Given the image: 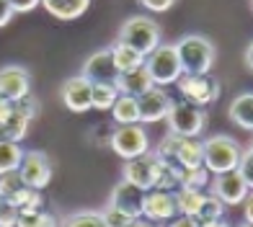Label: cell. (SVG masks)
<instances>
[{
    "mask_svg": "<svg viewBox=\"0 0 253 227\" xmlns=\"http://www.w3.org/2000/svg\"><path fill=\"white\" fill-rule=\"evenodd\" d=\"M80 75H83L85 80H90V83H114L117 80L119 73H117V67H114V62H111L109 47L90 54L85 60V65H83V73Z\"/></svg>",
    "mask_w": 253,
    "mask_h": 227,
    "instance_id": "2e32d148",
    "label": "cell"
},
{
    "mask_svg": "<svg viewBox=\"0 0 253 227\" xmlns=\"http://www.w3.org/2000/svg\"><path fill=\"white\" fill-rule=\"evenodd\" d=\"M101 222H103V227H129L132 222H134V217H129V214H124V212H119V209H114V207H103L101 212Z\"/></svg>",
    "mask_w": 253,
    "mask_h": 227,
    "instance_id": "836d02e7",
    "label": "cell"
},
{
    "mask_svg": "<svg viewBox=\"0 0 253 227\" xmlns=\"http://www.w3.org/2000/svg\"><path fill=\"white\" fill-rule=\"evenodd\" d=\"M29 119L24 116V114H18L16 109L10 111V116L0 124V140H10V142H24L26 134H29Z\"/></svg>",
    "mask_w": 253,
    "mask_h": 227,
    "instance_id": "cb8c5ba5",
    "label": "cell"
},
{
    "mask_svg": "<svg viewBox=\"0 0 253 227\" xmlns=\"http://www.w3.org/2000/svg\"><path fill=\"white\" fill-rule=\"evenodd\" d=\"M10 8H13V13H29V10H34L42 0H8Z\"/></svg>",
    "mask_w": 253,
    "mask_h": 227,
    "instance_id": "ab89813d",
    "label": "cell"
},
{
    "mask_svg": "<svg viewBox=\"0 0 253 227\" xmlns=\"http://www.w3.org/2000/svg\"><path fill=\"white\" fill-rule=\"evenodd\" d=\"M122 181L137 186L140 191H150V189L155 186V157H153V152H145V155H140V157L124 160Z\"/></svg>",
    "mask_w": 253,
    "mask_h": 227,
    "instance_id": "4fadbf2b",
    "label": "cell"
},
{
    "mask_svg": "<svg viewBox=\"0 0 253 227\" xmlns=\"http://www.w3.org/2000/svg\"><path fill=\"white\" fill-rule=\"evenodd\" d=\"M13 109H16L18 114H24L29 121H34V119L42 114V101L34 96V93H26V96H21L18 101H13Z\"/></svg>",
    "mask_w": 253,
    "mask_h": 227,
    "instance_id": "d6a6232c",
    "label": "cell"
},
{
    "mask_svg": "<svg viewBox=\"0 0 253 227\" xmlns=\"http://www.w3.org/2000/svg\"><path fill=\"white\" fill-rule=\"evenodd\" d=\"M21 186H24V181H21L18 170H13V173H3L0 176V199H10Z\"/></svg>",
    "mask_w": 253,
    "mask_h": 227,
    "instance_id": "e575fe53",
    "label": "cell"
},
{
    "mask_svg": "<svg viewBox=\"0 0 253 227\" xmlns=\"http://www.w3.org/2000/svg\"><path fill=\"white\" fill-rule=\"evenodd\" d=\"M18 207H13L8 199H0V227H16Z\"/></svg>",
    "mask_w": 253,
    "mask_h": 227,
    "instance_id": "8d00e7d4",
    "label": "cell"
},
{
    "mask_svg": "<svg viewBox=\"0 0 253 227\" xmlns=\"http://www.w3.org/2000/svg\"><path fill=\"white\" fill-rule=\"evenodd\" d=\"M31 93V73L21 65L0 67V96L8 101H18L21 96Z\"/></svg>",
    "mask_w": 253,
    "mask_h": 227,
    "instance_id": "5bb4252c",
    "label": "cell"
},
{
    "mask_svg": "<svg viewBox=\"0 0 253 227\" xmlns=\"http://www.w3.org/2000/svg\"><path fill=\"white\" fill-rule=\"evenodd\" d=\"M39 5L47 8V13H52L54 18L60 21H73V18H80L88 10L90 0H42Z\"/></svg>",
    "mask_w": 253,
    "mask_h": 227,
    "instance_id": "ffe728a7",
    "label": "cell"
},
{
    "mask_svg": "<svg viewBox=\"0 0 253 227\" xmlns=\"http://www.w3.org/2000/svg\"><path fill=\"white\" fill-rule=\"evenodd\" d=\"M210 194L217 196L225 207H235V204H243L246 196H251V186L240 178L235 170L230 173H220V176H212L210 181Z\"/></svg>",
    "mask_w": 253,
    "mask_h": 227,
    "instance_id": "9c48e42d",
    "label": "cell"
},
{
    "mask_svg": "<svg viewBox=\"0 0 253 227\" xmlns=\"http://www.w3.org/2000/svg\"><path fill=\"white\" fill-rule=\"evenodd\" d=\"M145 70L150 73L153 83L160 85V88L176 85V80L183 75L173 44H158V47L145 57Z\"/></svg>",
    "mask_w": 253,
    "mask_h": 227,
    "instance_id": "277c9868",
    "label": "cell"
},
{
    "mask_svg": "<svg viewBox=\"0 0 253 227\" xmlns=\"http://www.w3.org/2000/svg\"><path fill=\"white\" fill-rule=\"evenodd\" d=\"M243 204H246V217H243V222L253 225V201H251V196H246Z\"/></svg>",
    "mask_w": 253,
    "mask_h": 227,
    "instance_id": "ee69618b",
    "label": "cell"
},
{
    "mask_svg": "<svg viewBox=\"0 0 253 227\" xmlns=\"http://www.w3.org/2000/svg\"><path fill=\"white\" fill-rule=\"evenodd\" d=\"M199 227H233V225H230L225 217L222 220H214V222H207V225H199Z\"/></svg>",
    "mask_w": 253,
    "mask_h": 227,
    "instance_id": "bcb514c9",
    "label": "cell"
},
{
    "mask_svg": "<svg viewBox=\"0 0 253 227\" xmlns=\"http://www.w3.org/2000/svg\"><path fill=\"white\" fill-rule=\"evenodd\" d=\"M18 176L24 181V186L44 191L52 184V160L42 150H29L24 152V160L18 165Z\"/></svg>",
    "mask_w": 253,
    "mask_h": 227,
    "instance_id": "ba28073f",
    "label": "cell"
},
{
    "mask_svg": "<svg viewBox=\"0 0 253 227\" xmlns=\"http://www.w3.org/2000/svg\"><path fill=\"white\" fill-rule=\"evenodd\" d=\"M235 173L243 178L248 186H253V152H251V147H246L243 155H240V160L235 165Z\"/></svg>",
    "mask_w": 253,
    "mask_h": 227,
    "instance_id": "d590c367",
    "label": "cell"
},
{
    "mask_svg": "<svg viewBox=\"0 0 253 227\" xmlns=\"http://www.w3.org/2000/svg\"><path fill=\"white\" fill-rule=\"evenodd\" d=\"M93 132H96V145H98V147H109V142H111V132H114L111 124H101V127L93 129Z\"/></svg>",
    "mask_w": 253,
    "mask_h": 227,
    "instance_id": "f35d334b",
    "label": "cell"
},
{
    "mask_svg": "<svg viewBox=\"0 0 253 227\" xmlns=\"http://www.w3.org/2000/svg\"><path fill=\"white\" fill-rule=\"evenodd\" d=\"M210 181H212V173H210V170H207L204 165H199V168L183 170V176H181V186H178V189L207 191V186H210Z\"/></svg>",
    "mask_w": 253,
    "mask_h": 227,
    "instance_id": "f546056e",
    "label": "cell"
},
{
    "mask_svg": "<svg viewBox=\"0 0 253 227\" xmlns=\"http://www.w3.org/2000/svg\"><path fill=\"white\" fill-rule=\"evenodd\" d=\"M119 98V90L114 83H93V96H90V106L96 111H111L114 101Z\"/></svg>",
    "mask_w": 253,
    "mask_h": 227,
    "instance_id": "83f0119b",
    "label": "cell"
},
{
    "mask_svg": "<svg viewBox=\"0 0 253 227\" xmlns=\"http://www.w3.org/2000/svg\"><path fill=\"white\" fill-rule=\"evenodd\" d=\"M60 96H62V104L67 106V111H73V114H85V111L93 109V106H90V96H93V83L85 80L83 75L67 77V80L62 83Z\"/></svg>",
    "mask_w": 253,
    "mask_h": 227,
    "instance_id": "7c38bea8",
    "label": "cell"
},
{
    "mask_svg": "<svg viewBox=\"0 0 253 227\" xmlns=\"http://www.w3.org/2000/svg\"><path fill=\"white\" fill-rule=\"evenodd\" d=\"M230 121L235 124V127L251 132L253 129V93L251 90H243V93H238L233 98V104H230Z\"/></svg>",
    "mask_w": 253,
    "mask_h": 227,
    "instance_id": "d6986e66",
    "label": "cell"
},
{
    "mask_svg": "<svg viewBox=\"0 0 253 227\" xmlns=\"http://www.w3.org/2000/svg\"><path fill=\"white\" fill-rule=\"evenodd\" d=\"M10 111H13V101H8V98L0 96V124L10 116Z\"/></svg>",
    "mask_w": 253,
    "mask_h": 227,
    "instance_id": "7bdbcfd3",
    "label": "cell"
},
{
    "mask_svg": "<svg viewBox=\"0 0 253 227\" xmlns=\"http://www.w3.org/2000/svg\"><path fill=\"white\" fill-rule=\"evenodd\" d=\"M16 227H60V222H57L54 214L39 209V212H18Z\"/></svg>",
    "mask_w": 253,
    "mask_h": 227,
    "instance_id": "4dcf8cb0",
    "label": "cell"
},
{
    "mask_svg": "<svg viewBox=\"0 0 253 227\" xmlns=\"http://www.w3.org/2000/svg\"><path fill=\"white\" fill-rule=\"evenodd\" d=\"M109 52H111V62L117 67V73H129V70H137V67L145 65V54L134 52L132 47H126L122 41H114Z\"/></svg>",
    "mask_w": 253,
    "mask_h": 227,
    "instance_id": "44dd1931",
    "label": "cell"
},
{
    "mask_svg": "<svg viewBox=\"0 0 253 227\" xmlns=\"http://www.w3.org/2000/svg\"><path fill=\"white\" fill-rule=\"evenodd\" d=\"M111 119L117 127L122 124H140V111H137V98L134 96H122L114 101L111 106Z\"/></svg>",
    "mask_w": 253,
    "mask_h": 227,
    "instance_id": "603a6c76",
    "label": "cell"
},
{
    "mask_svg": "<svg viewBox=\"0 0 253 227\" xmlns=\"http://www.w3.org/2000/svg\"><path fill=\"white\" fill-rule=\"evenodd\" d=\"M166 121H168V132L178 134V137H199L207 127V111L181 98L170 104Z\"/></svg>",
    "mask_w": 253,
    "mask_h": 227,
    "instance_id": "5b68a950",
    "label": "cell"
},
{
    "mask_svg": "<svg viewBox=\"0 0 253 227\" xmlns=\"http://www.w3.org/2000/svg\"><path fill=\"white\" fill-rule=\"evenodd\" d=\"M173 47H176V54H178V62H181L183 73L197 75V73H210L214 67L217 49L210 39L202 37V34H186V37H181Z\"/></svg>",
    "mask_w": 253,
    "mask_h": 227,
    "instance_id": "7a4b0ae2",
    "label": "cell"
},
{
    "mask_svg": "<svg viewBox=\"0 0 253 227\" xmlns=\"http://www.w3.org/2000/svg\"><path fill=\"white\" fill-rule=\"evenodd\" d=\"M129 227H160V225H153V222H147V220H142V217H137Z\"/></svg>",
    "mask_w": 253,
    "mask_h": 227,
    "instance_id": "7dc6e473",
    "label": "cell"
},
{
    "mask_svg": "<svg viewBox=\"0 0 253 227\" xmlns=\"http://www.w3.org/2000/svg\"><path fill=\"white\" fill-rule=\"evenodd\" d=\"M173 160H176L183 170L199 168V165H202V140H199V137H181Z\"/></svg>",
    "mask_w": 253,
    "mask_h": 227,
    "instance_id": "7402d4cb",
    "label": "cell"
},
{
    "mask_svg": "<svg viewBox=\"0 0 253 227\" xmlns=\"http://www.w3.org/2000/svg\"><path fill=\"white\" fill-rule=\"evenodd\" d=\"M142 220L160 225L163 227L168 220L176 217V199H173V191H158L150 189L145 191V199H142Z\"/></svg>",
    "mask_w": 253,
    "mask_h": 227,
    "instance_id": "30bf717a",
    "label": "cell"
},
{
    "mask_svg": "<svg viewBox=\"0 0 253 227\" xmlns=\"http://www.w3.org/2000/svg\"><path fill=\"white\" fill-rule=\"evenodd\" d=\"M238 227H253V225H248V222H240Z\"/></svg>",
    "mask_w": 253,
    "mask_h": 227,
    "instance_id": "c3c4849f",
    "label": "cell"
},
{
    "mask_svg": "<svg viewBox=\"0 0 253 227\" xmlns=\"http://www.w3.org/2000/svg\"><path fill=\"white\" fill-rule=\"evenodd\" d=\"M176 85H178V93L183 101H189L194 106H202V109L220 98V83H217V77L212 73H197V75L183 73L176 80Z\"/></svg>",
    "mask_w": 253,
    "mask_h": 227,
    "instance_id": "8992f818",
    "label": "cell"
},
{
    "mask_svg": "<svg viewBox=\"0 0 253 227\" xmlns=\"http://www.w3.org/2000/svg\"><path fill=\"white\" fill-rule=\"evenodd\" d=\"M114 85H117V90H119L122 96H134V98H140V96L147 93V90H150L155 83H153L150 73H147L145 65H142V67H137V70L119 73L117 80H114Z\"/></svg>",
    "mask_w": 253,
    "mask_h": 227,
    "instance_id": "e0dca14e",
    "label": "cell"
},
{
    "mask_svg": "<svg viewBox=\"0 0 253 227\" xmlns=\"http://www.w3.org/2000/svg\"><path fill=\"white\" fill-rule=\"evenodd\" d=\"M60 227H103L101 222V214L93 209H83V212H75L70 217H65L60 222Z\"/></svg>",
    "mask_w": 253,
    "mask_h": 227,
    "instance_id": "1f68e13d",
    "label": "cell"
},
{
    "mask_svg": "<svg viewBox=\"0 0 253 227\" xmlns=\"http://www.w3.org/2000/svg\"><path fill=\"white\" fill-rule=\"evenodd\" d=\"M142 199H145V191H140L137 186L126 184V181H119L117 186L111 189V196H109V207L119 209L129 217H140L142 214Z\"/></svg>",
    "mask_w": 253,
    "mask_h": 227,
    "instance_id": "9a60e30c",
    "label": "cell"
},
{
    "mask_svg": "<svg viewBox=\"0 0 253 227\" xmlns=\"http://www.w3.org/2000/svg\"><path fill=\"white\" fill-rule=\"evenodd\" d=\"M251 52H253V47L248 44V47H246V52H243V60H246V70H248V73L253 70V54H251Z\"/></svg>",
    "mask_w": 253,
    "mask_h": 227,
    "instance_id": "f6af8a7d",
    "label": "cell"
},
{
    "mask_svg": "<svg viewBox=\"0 0 253 227\" xmlns=\"http://www.w3.org/2000/svg\"><path fill=\"white\" fill-rule=\"evenodd\" d=\"M155 157V186L158 191H176L181 186V176H183V168L176 160H168V157Z\"/></svg>",
    "mask_w": 253,
    "mask_h": 227,
    "instance_id": "ac0fdd59",
    "label": "cell"
},
{
    "mask_svg": "<svg viewBox=\"0 0 253 227\" xmlns=\"http://www.w3.org/2000/svg\"><path fill=\"white\" fill-rule=\"evenodd\" d=\"M166 227H199V222L194 217H183V214H176L173 220H168Z\"/></svg>",
    "mask_w": 253,
    "mask_h": 227,
    "instance_id": "60d3db41",
    "label": "cell"
},
{
    "mask_svg": "<svg viewBox=\"0 0 253 227\" xmlns=\"http://www.w3.org/2000/svg\"><path fill=\"white\" fill-rule=\"evenodd\" d=\"M204 191H194V189H176L173 199H176V214L183 217H197L199 207L204 204Z\"/></svg>",
    "mask_w": 253,
    "mask_h": 227,
    "instance_id": "d4e9b609",
    "label": "cell"
},
{
    "mask_svg": "<svg viewBox=\"0 0 253 227\" xmlns=\"http://www.w3.org/2000/svg\"><path fill=\"white\" fill-rule=\"evenodd\" d=\"M8 201L13 204V207H18V212H39V209H44V196H42V191L29 189V186H21Z\"/></svg>",
    "mask_w": 253,
    "mask_h": 227,
    "instance_id": "4316f807",
    "label": "cell"
},
{
    "mask_svg": "<svg viewBox=\"0 0 253 227\" xmlns=\"http://www.w3.org/2000/svg\"><path fill=\"white\" fill-rule=\"evenodd\" d=\"M117 41H122L126 47H132L134 52L147 57L160 44V26L150 16H132L122 24Z\"/></svg>",
    "mask_w": 253,
    "mask_h": 227,
    "instance_id": "3957f363",
    "label": "cell"
},
{
    "mask_svg": "<svg viewBox=\"0 0 253 227\" xmlns=\"http://www.w3.org/2000/svg\"><path fill=\"white\" fill-rule=\"evenodd\" d=\"M24 147L18 142H10V140H0V176L3 173H13L18 170L21 160H24Z\"/></svg>",
    "mask_w": 253,
    "mask_h": 227,
    "instance_id": "484cf974",
    "label": "cell"
},
{
    "mask_svg": "<svg viewBox=\"0 0 253 227\" xmlns=\"http://www.w3.org/2000/svg\"><path fill=\"white\" fill-rule=\"evenodd\" d=\"M240 155H243V145L227 134H212V137L202 140V165L212 176L235 170Z\"/></svg>",
    "mask_w": 253,
    "mask_h": 227,
    "instance_id": "6da1fadb",
    "label": "cell"
},
{
    "mask_svg": "<svg viewBox=\"0 0 253 227\" xmlns=\"http://www.w3.org/2000/svg\"><path fill=\"white\" fill-rule=\"evenodd\" d=\"M140 5L147 10H155V13H163V10H170L176 5V0H140Z\"/></svg>",
    "mask_w": 253,
    "mask_h": 227,
    "instance_id": "74e56055",
    "label": "cell"
},
{
    "mask_svg": "<svg viewBox=\"0 0 253 227\" xmlns=\"http://www.w3.org/2000/svg\"><path fill=\"white\" fill-rule=\"evenodd\" d=\"M170 104L173 98L166 88L153 85L147 93H142L137 98V111H140V124H155V121H163L170 111Z\"/></svg>",
    "mask_w": 253,
    "mask_h": 227,
    "instance_id": "8fae6325",
    "label": "cell"
},
{
    "mask_svg": "<svg viewBox=\"0 0 253 227\" xmlns=\"http://www.w3.org/2000/svg\"><path fill=\"white\" fill-rule=\"evenodd\" d=\"M225 209H227V207H225L220 199L212 196V194H207V196H204V204L199 207V212H197V217H194V220H197L199 225L214 222V220H222V217H225Z\"/></svg>",
    "mask_w": 253,
    "mask_h": 227,
    "instance_id": "f1b7e54d",
    "label": "cell"
},
{
    "mask_svg": "<svg viewBox=\"0 0 253 227\" xmlns=\"http://www.w3.org/2000/svg\"><path fill=\"white\" fill-rule=\"evenodd\" d=\"M109 150H114L122 160H132V157L150 152V137H147L142 124H122L111 132Z\"/></svg>",
    "mask_w": 253,
    "mask_h": 227,
    "instance_id": "52a82bcc",
    "label": "cell"
},
{
    "mask_svg": "<svg viewBox=\"0 0 253 227\" xmlns=\"http://www.w3.org/2000/svg\"><path fill=\"white\" fill-rule=\"evenodd\" d=\"M10 18H13V8H10L8 0H0V29L8 26Z\"/></svg>",
    "mask_w": 253,
    "mask_h": 227,
    "instance_id": "b9f144b4",
    "label": "cell"
}]
</instances>
